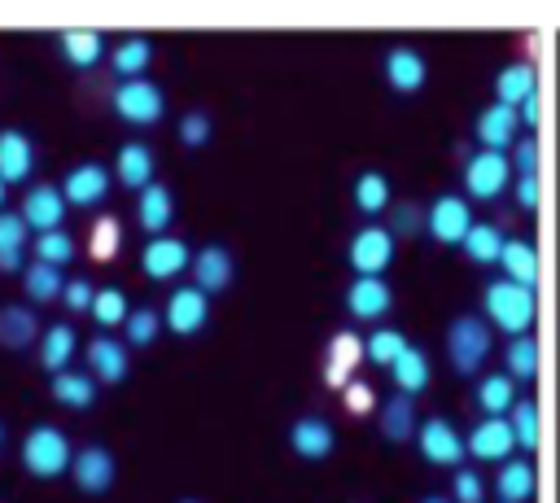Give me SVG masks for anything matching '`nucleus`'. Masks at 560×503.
I'll return each mask as SVG.
<instances>
[{
    "label": "nucleus",
    "instance_id": "nucleus-1",
    "mask_svg": "<svg viewBox=\"0 0 560 503\" xmlns=\"http://www.w3.org/2000/svg\"><path fill=\"white\" fill-rule=\"evenodd\" d=\"M481 311H486V319H490L494 328L521 337V332L534 324V289L512 284V280L499 276V280H490V284L481 289Z\"/></svg>",
    "mask_w": 560,
    "mask_h": 503
},
{
    "label": "nucleus",
    "instance_id": "nucleus-2",
    "mask_svg": "<svg viewBox=\"0 0 560 503\" xmlns=\"http://www.w3.org/2000/svg\"><path fill=\"white\" fill-rule=\"evenodd\" d=\"M70 437L57 429V424H35L26 437H22V468L31 477H61L70 472Z\"/></svg>",
    "mask_w": 560,
    "mask_h": 503
},
{
    "label": "nucleus",
    "instance_id": "nucleus-3",
    "mask_svg": "<svg viewBox=\"0 0 560 503\" xmlns=\"http://www.w3.org/2000/svg\"><path fill=\"white\" fill-rule=\"evenodd\" d=\"M490 354V324L477 319V315H459L451 328H446V359L459 376H472Z\"/></svg>",
    "mask_w": 560,
    "mask_h": 503
},
{
    "label": "nucleus",
    "instance_id": "nucleus-4",
    "mask_svg": "<svg viewBox=\"0 0 560 503\" xmlns=\"http://www.w3.org/2000/svg\"><path fill=\"white\" fill-rule=\"evenodd\" d=\"M162 109H166V96H162V87L153 79H127V83L114 87V114L122 122H131V127L158 122Z\"/></svg>",
    "mask_w": 560,
    "mask_h": 503
},
{
    "label": "nucleus",
    "instance_id": "nucleus-5",
    "mask_svg": "<svg viewBox=\"0 0 560 503\" xmlns=\"http://www.w3.org/2000/svg\"><path fill=\"white\" fill-rule=\"evenodd\" d=\"M508 175H512L508 153H494V149L472 153V157L464 162V192H468L472 201H494V197L508 188Z\"/></svg>",
    "mask_w": 560,
    "mask_h": 503
},
{
    "label": "nucleus",
    "instance_id": "nucleus-6",
    "mask_svg": "<svg viewBox=\"0 0 560 503\" xmlns=\"http://www.w3.org/2000/svg\"><path fill=\"white\" fill-rule=\"evenodd\" d=\"M468 227H472V210H468V201L455 197V192L438 197V201L424 210V232H429L438 245H459V241L468 236Z\"/></svg>",
    "mask_w": 560,
    "mask_h": 503
},
{
    "label": "nucleus",
    "instance_id": "nucleus-7",
    "mask_svg": "<svg viewBox=\"0 0 560 503\" xmlns=\"http://www.w3.org/2000/svg\"><path fill=\"white\" fill-rule=\"evenodd\" d=\"M389 262H394V232L389 227L368 223V227H359L350 236V267H354V276H381Z\"/></svg>",
    "mask_w": 560,
    "mask_h": 503
},
{
    "label": "nucleus",
    "instance_id": "nucleus-8",
    "mask_svg": "<svg viewBox=\"0 0 560 503\" xmlns=\"http://www.w3.org/2000/svg\"><path fill=\"white\" fill-rule=\"evenodd\" d=\"M416 446H420V455L429 459V464H438V468H459L464 464V437L455 433V424L451 420H442V416H433V420H424L420 429H416Z\"/></svg>",
    "mask_w": 560,
    "mask_h": 503
},
{
    "label": "nucleus",
    "instance_id": "nucleus-9",
    "mask_svg": "<svg viewBox=\"0 0 560 503\" xmlns=\"http://www.w3.org/2000/svg\"><path fill=\"white\" fill-rule=\"evenodd\" d=\"M206 319H210V297H206L201 289L184 284V289H175V293L166 297L162 324H166L171 332H179V337H192V332H201V328H206Z\"/></svg>",
    "mask_w": 560,
    "mask_h": 503
},
{
    "label": "nucleus",
    "instance_id": "nucleus-10",
    "mask_svg": "<svg viewBox=\"0 0 560 503\" xmlns=\"http://www.w3.org/2000/svg\"><path fill=\"white\" fill-rule=\"evenodd\" d=\"M512 446H516V437H512L508 416H486V420H477L472 433L464 437V451H468L472 459H486V464H503V459L512 455Z\"/></svg>",
    "mask_w": 560,
    "mask_h": 503
},
{
    "label": "nucleus",
    "instance_id": "nucleus-11",
    "mask_svg": "<svg viewBox=\"0 0 560 503\" xmlns=\"http://www.w3.org/2000/svg\"><path fill=\"white\" fill-rule=\"evenodd\" d=\"M114 472H118L114 451L109 446H96V442L83 446V451H74V459H70V477H74V486L83 494H105L114 486Z\"/></svg>",
    "mask_w": 560,
    "mask_h": 503
},
{
    "label": "nucleus",
    "instance_id": "nucleus-12",
    "mask_svg": "<svg viewBox=\"0 0 560 503\" xmlns=\"http://www.w3.org/2000/svg\"><path fill=\"white\" fill-rule=\"evenodd\" d=\"M57 188H61L66 206H83L88 210V206H101L109 197V171L101 162H79V166L66 171V179Z\"/></svg>",
    "mask_w": 560,
    "mask_h": 503
},
{
    "label": "nucleus",
    "instance_id": "nucleus-13",
    "mask_svg": "<svg viewBox=\"0 0 560 503\" xmlns=\"http://www.w3.org/2000/svg\"><path fill=\"white\" fill-rule=\"evenodd\" d=\"M18 219H22L26 232H35V236L61 227V219H66V197H61V188H52V184H35V188H26Z\"/></svg>",
    "mask_w": 560,
    "mask_h": 503
},
{
    "label": "nucleus",
    "instance_id": "nucleus-14",
    "mask_svg": "<svg viewBox=\"0 0 560 503\" xmlns=\"http://www.w3.org/2000/svg\"><path fill=\"white\" fill-rule=\"evenodd\" d=\"M381 66H385V83H389L394 92H402V96L420 92L424 79H429V61H424V52H416L411 44H394Z\"/></svg>",
    "mask_w": 560,
    "mask_h": 503
},
{
    "label": "nucleus",
    "instance_id": "nucleus-15",
    "mask_svg": "<svg viewBox=\"0 0 560 503\" xmlns=\"http://www.w3.org/2000/svg\"><path fill=\"white\" fill-rule=\"evenodd\" d=\"M188 267H192V289H201L206 297L223 293L232 284V276H236V262H232V254L223 245H201Z\"/></svg>",
    "mask_w": 560,
    "mask_h": 503
},
{
    "label": "nucleus",
    "instance_id": "nucleus-16",
    "mask_svg": "<svg viewBox=\"0 0 560 503\" xmlns=\"http://www.w3.org/2000/svg\"><path fill=\"white\" fill-rule=\"evenodd\" d=\"M188 262H192V249H188L179 236H153V241L144 245V254H140V267H144L149 280H171V276H179Z\"/></svg>",
    "mask_w": 560,
    "mask_h": 503
},
{
    "label": "nucleus",
    "instance_id": "nucleus-17",
    "mask_svg": "<svg viewBox=\"0 0 560 503\" xmlns=\"http://www.w3.org/2000/svg\"><path fill=\"white\" fill-rule=\"evenodd\" d=\"M394 306V289L381 276H354V284L346 289V311L354 319H381Z\"/></svg>",
    "mask_w": 560,
    "mask_h": 503
},
{
    "label": "nucleus",
    "instance_id": "nucleus-18",
    "mask_svg": "<svg viewBox=\"0 0 560 503\" xmlns=\"http://www.w3.org/2000/svg\"><path fill=\"white\" fill-rule=\"evenodd\" d=\"M289 446L302 459H328L332 446H337V429L324 416H298L293 429H289Z\"/></svg>",
    "mask_w": 560,
    "mask_h": 503
},
{
    "label": "nucleus",
    "instance_id": "nucleus-19",
    "mask_svg": "<svg viewBox=\"0 0 560 503\" xmlns=\"http://www.w3.org/2000/svg\"><path fill=\"white\" fill-rule=\"evenodd\" d=\"M136 219H140V227L149 232V236H166V227H171V219H175V197H171V188L166 184H144L140 188V197H136Z\"/></svg>",
    "mask_w": 560,
    "mask_h": 503
},
{
    "label": "nucleus",
    "instance_id": "nucleus-20",
    "mask_svg": "<svg viewBox=\"0 0 560 503\" xmlns=\"http://www.w3.org/2000/svg\"><path fill=\"white\" fill-rule=\"evenodd\" d=\"M31 171H35V144H31V136L18 131V127H4L0 131V179L4 184H22Z\"/></svg>",
    "mask_w": 560,
    "mask_h": 503
},
{
    "label": "nucleus",
    "instance_id": "nucleus-21",
    "mask_svg": "<svg viewBox=\"0 0 560 503\" xmlns=\"http://www.w3.org/2000/svg\"><path fill=\"white\" fill-rule=\"evenodd\" d=\"M516 127H521V122H516V109L494 101V105H486V109L477 114V127H472V131H477V140H481L486 149L503 153L508 144H516Z\"/></svg>",
    "mask_w": 560,
    "mask_h": 503
},
{
    "label": "nucleus",
    "instance_id": "nucleus-22",
    "mask_svg": "<svg viewBox=\"0 0 560 503\" xmlns=\"http://www.w3.org/2000/svg\"><path fill=\"white\" fill-rule=\"evenodd\" d=\"M88 372H92V381H105V385H118L122 376H127V350H122V341H114V337H92L88 341Z\"/></svg>",
    "mask_w": 560,
    "mask_h": 503
},
{
    "label": "nucleus",
    "instance_id": "nucleus-23",
    "mask_svg": "<svg viewBox=\"0 0 560 503\" xmlns=\"http://www.w3.org/2000/svg\"><path fill=\"white\" fill-rule=\"evenodd\" d=\"M499 267H503V280H512V284H525V289L538 284V254H534V245L525 236H508L503 241Z\"/></svg>",
    "mask_w": 560,
    "mask_h": 503
},
{
    "label": "nucleus",
    "instance_id": "nucleus-24",
    "mask_svg": "<svg viewBox=\"0 0 560 503\" xmlns=\"http://www.w3.org/2000/svg\"><path fill=\"white\" fill-rule=\"evenodd\" d=\"M114 175L122 179V188H144V184H153V149L149 144H140V140H127L122 149H118V157H114Z\"/></svg>",
    "mask_w": 560,
    "mask_h": 503
},
{
    "label": "nucleus",
    "instance_id": "nucleus-25",
    "mask_svg": "<svg viewBox=\"0 0 560 503\" xmlns=\"http://www.w3.org/2000/svg\"><path fill=\"white\" fill-rule=\"evenodd\" d=\"M538 92V79H534V66L529 61H512V66H503L499 74H494V101L499 105H521L525 96H534Z\"/></svg>",
    "mask_w": 560,
    "mask_h": 503
},
{
    "label": "nucleus",
    "instance_id": "nucleus-26",
    "mask_svg": "<svg viewBox=\"0 0 560 503\" xmlns=\"http://www.w3.org/2000/svg\"><path fill=\"white\" fill-rule=\"evenodd\" d=\"M74 350H79V337H74L70 324H52V328L39 332V363L48 372H66L70 359H74Z\"/></svg>",
    "mask_w": 560,
    "mask_h": 503
},
{
    "label": "nucleus",
    "instance_id": "nucleus-27",
    "mask_svg": "<svg viewBox=\"0 0 560 503\" xmlns=\"http://www.w3.org/2000/svg\"><path fill=\"white\" fill-rule=\"evenodd\" d=\"M389 372H394V385H398V394H420V389H429V354L420 350V346H411L407 341V350L389 363Z\"/></svg>",
    "mask_w": 560,
    "mask_h": 503
},
{
    "label": "nucleus",
    "instance_id": "nucleus-28",
    "mask_svg": "<svg viewBox=\"0 0 560 503\" xmlns=\"http://www.w3.org/2000/svg\"><path fill=\"white\" fill-rule=\"evenodd\" d=\"M52 398L61 402V407H70V411H88L92 402H96V381H92V372H52Z\"/></svg>",
    "mask_w": 560,
    "mask_h": 503
},
{
    "label": "nucleus",
    "instance_id": "nucleus-29",
    "mask_svg": "<svg viewBox=\"0 0 560 503\" xmlns=\"http://www.w3.org/2000/svg\"><path fill=\"white\" fill-rule=\"evenodd\" d=\"M381 433H385V442H407V437H416V398H407V394L385 398V402H381Z\"/></svg>",
    "mask_w": 560,
    "mask_h": 503
},
{
    "label": "nucleus",
    "instance_id": "nucleus-30",
    "mask_svg": "<svg viewBox=\"0 0 560 503\" xmlns=\"http://www.w3.org/2000/svg\"><path fill=\"white\" fill-rule=\"evenodd\" d=\"M534 464L529 459H503L499 477H494V490H499V503H525L534 494Z\"/></svg>",
    "mask_w": 560,
    "mask_h": 503
},
{
    "label": "nucleus",
    "instance_id": "nucleus-31",
    "mask_svg": "<svg viewBox=\"0 0 560 503\" xmlns=\"http://www.w3.org/2000/svg\"><path fill=\"white\" fill-rule=\"evenodd\" d=\"M39 337V319L31 306H0V346L26 350Z\"/></svg>",
    "mask_w": 560,
    "mask_h": 503
},
{
    "label": "nucleus",
    "instance_id": "nucleus-32",
    "mask_svg": "<svg viewBox=\"0 0 560 503\" xmlns=\"http://www.w3.org/2000/svg\"><path fill=\"white\" fill-rule=\"evenodd\" d=\"M57 48H61V57H66L70 66H79V70H88V66H96V61L105 57L101 31H61V35H57Z\"/></svg>",
    "mask_w": 560,
    "mask_h": 503
},
{
    "label": "nucleus",
    "instance_id": "nucleus-33",
    "mask_svg": "<svg viewBox=\"0 0 560 503\" xmlns=\"http://www.w3.org/2000/svg\"><path fill=\"white\" fill-rule=\"evenodd\" d=\"M512 402H516V381H512L508 372L481 376V385H477V407H481L486 416H508Z\"/></svg>",
    "mask_w": 560,
    "mask_h": 503
},
{
    "label": "nucleus",
    "instance_id": "nucleus-34",
    "mask_svg": "<svg viewBox=\"0 0 560 503\" xmlns=\"http://www.w3.org/2000/svg\"><path fill=\"white\" fill-rule=\"evenodd\" d=\"M503 241H508V236H503L494 223H472V227H468V236H464L459 245H464V254H468L477 267H490V262H499Z\"/></svg>",
    "mask_w": 560,
    "mask_h": 503
},
{
    "label": "nucleus",
    "instance_id": "nucleus-35",
    "mask_svg": "<svg viewBox=\"0 0 560 503\" xmlns=\"http://www.w3.org/2000/svg\"><path fill=\"white\" fill-rule=\"evenodd\" d=\"M22 284H26V297L31 302H57L66 280H61V267H48V262H26L22 267Z\"/></svg>",
    "mask_w": 560,
    "mask_h": 503
},
{
    "label": "nucleus",
    "instance_id": "nucleus-36",
    "mask_svg": "<svg viewBox=\"0 0 560 503\" xmlns=\"http://www.w3.org/2000/svg\"><path fill=\"white\" fill-rule=\"evenodd\" d=\"M109 61H114V70H118V74L140 79V70L153 61V48H149V39H144V35H127L118 48H109Z\"/></svg>",
    "mask_w": 560,
    "mask_h": 503
},
{
    "label": "nucleus",
    "instance_id": "nucleus-37",
    "mask_svg": "<svg viewBox=\"0 0 560 503\" xmlns=\"http://www.w3.org/2000/svg\"><path fill=\"white\" fill-rule=\"evenodd\" d=\"M26 254V223L18 214H0V271H18Z\"/></svg>",
    "mask_w": 560,
    "mask_h": 503
},
{
    "label": "nucleus",
    "instance_id": "nucleus-38",
    "mask_svg": "<svg viewBox=\"0 0 560 503\" xmlns=\"http://www.w3.org/2000/svg\"><path fill=\"white\" fill-rule=\"evenodd\" d=\"M118 249H122V223H118L114 214H101V219L92 223V232H88V254H92L96 262H109Z\"/></svg>",
    "mask_w": 560,
    "mask_h": 503
},
{
    "label": "nucleus",
    "instance_id": "nucleus-39",
    "mask_svg": "<svg viewBox=\"0 0 560 503\" xmlns=\"http://www.w3.org/2000/svg\"><path fill=\"white\" fill-rule=\"evenodd\" d=\"M354 206H359L363 214H381V210L389 206V179H385L381 171H363V175L354 179Z\"/></svg>",
    "mask_w": 560,
    "mask_h": 503
},
{
    "label": "nucleus",
    "instance_id": "nucleus-40",
    "mask_svg": "<svg viewBox=\"0 0 560 503\" xmlns=\"http://www.w3.org/2000/svg\"><path fill=\"white\" fill-rule=\"evenodd\" d=\"M508 376L512 381H534L538 376V341L529 332L508 341Z\"/></svg>",
    "mask_w": 560,
    "mask_h": 503
},
{
    "label": "nucleus",
    "instance_id": "nucleus-41",
    "mask_svg": "<svg viewBox=\"0 0 560 503\" xmlns=\"http://www.w3.org/2000/svg\"><path fill=\"white\" fill-rule=\"evenodd\" d=\"M74 258V236L66 227H52V232H39L35 236V262H48V267H66Z\"/></svg>",
    "mask_w": 560,
    "mask_h": 503
},
{
    "label": "nucleus",
    "instance_id": "nucleus-42",
    "mask_svg": "<svg viewBox=\"0 0 560 503\" xmlns=\"http://www.w3.org/2000/svg\"><path fill=\"white\" fill-rule=\"evenodd\" d=\"M508 424H512V437L521 451H534L538 446V407L529 398H516L512 411H508Z\"/></svg>",
    "mask_w": 560,
    "mask_h": 503
},
{
    "label": "nucleus",
    "instance_id": "nucleus-43",
    "mask_svg": "<svg viewBox=\"0 0 560 503\" xmlns=\"http://www.w3.org/2000/svg\"><path fill=\"white\" fill-rule=\"evenodd\" d=\"M88 311H92V319H96L101 328H118L131 306H127V293H122V289H96V297H92Z\"/></svg>",
    "mask_w": 560,
    "mask_h": 503
},
{
    "label": "nucleus",
    "instance_id": "nucleus-44",
    "mask_svg": "<svg viewBox=\"0 0 560 503\" xmlns=\"http://www.w3.org/2000/svg\"><path fill=\"white\" fill-rule=\"evenodd\" d=\"M402 350H407V337H402L398 328H376V332L363 341V354H368L372 363H381V367H389Z\"/></svg>",
    "mask_w": 560,
    "mask_h": 503
},
{
    "label": "nucleus",
    "instance_id": "nucleus-45",
    "mask_svg": "<svg viewBox=\"0 0 560 503\" xmlns=\"http://www.w3.org/2000/svg\"><path fill=\"white\" fill-rule=\"evenodd\" d=\"M158 328H162V319H158L153 306H136V311H127V319H122L127 346H149V341L158 337Z\"/></svg>",
    "mask_w": 560,
    "mask_h": 503
},
{
    "label": "nucleus",
    "instance_id": "nucleus-46",
    "mask_svg": "<svg viewBox=\"0 0 560 503\" xmlns=\"http://www.w3.org/2000/svg\"><path fill=\"white\" fill-rule=\"evenodd\" d=\"M328 363H341L346 372H354L363 363V337L354 328H341L332 341H328Z\"/></svg>",
    "mask_w": 560,
    "mask_h": 503
},
{
    "label": "nucleus",
    "instance_id": "nucleus-47",
    "mask_svg": "<svg viewBox=\"0 0 560 503\" xmlns=\"http://www.w3.org/2000/svg\"><path fill=\"white\" fill-rule=\"evenodd\" d=\"M481 499H486L481 477L472 468H455V477H451V503H481Z\"/></svg>",
    "mask_w": 560,
    "mask_h": 503
},
{
    "label": "nucleus",
    "instance_id": "nucleus-48",
    "mask_svg": "<svg viewBox=\"0 0 560 503\" xmlns=\"http://www.w3.org/2000/svg\"><path fill=\"white\" fill-rule=\"evenodd\" d=\"M206 140H210V114H201V109L184 114L179 118V144L184 149H201Z\"/></svg>",
    "mask_w": 560,
    "mask_h": 503
},
{
    "label": "nucleus",
    "instance_id": "nucleus-49",
    "mask_svg": "<svg viewBox=\"0 0 560 503\" xmlns=\"http://www.w3.org/2000/svg\"><path fill=\"white\" fill-rule=\"evenodd\" d=\"M341 394H346L341 402H346V411H350V416H368V411L376 407V389H372L368 381H346V385H341Z\"/></svg>",
    "mask_w": 560,
    "mask_h": 503
},
{
    "label": "nucleus",
    "instance_id": "nucleus-50",
    "mask_svg": "<svg viewBox=\"0 0 560 503\" xmlns=\"http://www.w3.org/2000/svg\"><path fill=\"white\" fill-rule=\"evenodd\" d=\"M394 236H416V232H424V206H416V201H402V206H394V227H389Z\"/></svg>",
    "mask_w": 560,
    "mask_h": 503
},
{
    "label": "nucleus",
    "instance_id": "nucleus-51",
    "mask_svg": "<svg viewBox=\"0 0 560 503\" xmlns=\"http://www.w3.org/2000/svg\"><path fill=\"white\" fill-rule=\"evenodd\" d=\"M92 297H96V289H92L88 276H74V280H66V289H61V302H66V311H74V315L88 311Z\"/></svg>",
    "mask_w": 560,
    "mask_h": 503
},
{
    "label": "nucleus",
    "instance_id": "nucleus-52",
    "mask_svg": "<svg viewBox=\"0 0 560 503\" xmlns=\"http://www.w3.org/2000/svg\"><path fill=\"white\" fill-rule=\"evenodd\" d=\"M521 175H538V140L534 136H525V140H516L512 144V157H508Z\"/></svg>",
    "mask_w": 560,
    "mask_h": 503
},
{
    "label": "nucleus",
    "instance_id": "nucleus-53",
    "mask_svg": "<svg viewBox=\"0 0 560 503\" xmlns=\"http://www.w3.org/2000/svg\"><path fill=\"white\" fill-rule=\"evenodd\" d=\"M538 201H542L538 175H521V179H516V206H521V210H538Z\"/></svg>",
    "mask_w": 560,
    "mask_h": 503
},
{
    "label": "nucleus",
    "instance_id": "nucleus-54",
    "mask_svg": "<svg viewBox=\"0 0 560 503\" xmlns=\"http://www.w3.org/2000/svg\"><path fill=\"white\" fill-rule=\"evenodd\" d=\"M516 122H525V127H538V122H542V96H538V92L516 105Z\"/></svg>",
    "mask_w": 560,
    "mask_h": 503
},
{
    "label": "nucleus",
    "instance_id": "nucleus-55",
    "mask_svg": "<svg viewBox=\"0 0 560 503\" xmlns=\"http://www.w3.org/2000/svg\"><path fill=\"white\" fill-rule=\"evenodd\" d=\"M350 381V372L341 367V363H324V385H332V389H341Z\"/></svg>",
    "mask_w": 560,
    "mask_h": 503
},
{
    "label": "nucleus",
    "instance_id": "nucleus-56",
    "mask_svg": "<svg viewBox=\"0 0 560 503\" xmlns=\"http://www.w3.org/2000/svg\"><path fill=\"white\" fill-rule=\"evenodd\" d=\"M420 503H451V499H442V494H429V499H420Z\"/></svg>",
    "mask_w": 560,
    "mask_h": 503
},
{
    "label": "nucleus",
    "instance_id": "nucleus-57",
    "mask_svg": "<svg viewBox=\"0 0 560 503\" xmlns=\"http://www.w3.org/2000/svg\"><path fill=\"white\" fill-rule=\"evenodd\" d=\"M0 206H4V179H0Z\"/></svg>",
    "mask_w": 560,
    "mask_h": 503
},
{
    "label": "nucleus",
    "instance_id": "nucleus-58",
    "mask_svg": "<svg viewBox=\"0 0 560 503\" xmlns=\"http://www.w3.org/2000/svg\"><path fill=\"white\" fill-rule=\"evenodd\" d=\"M0 446H4V424H0Z\"/></svg>",
    "mask_w": 560,
    "mask_h": 503
},
{
    "label": "nucleus",
    "instance_id": "nucleus-59",
    "mask_svg": "<svg viewBox=\"0 0 560 503\" xmlns=\"http://www.w3.org/2000/svg\"><path fill=\"white\" fill-rule=\"evenodd\" d=\"M179 503H201V499H179Z\"/></svg>",
    "mask_w": 560,
    "mask_h": 503
}]
</instances>
